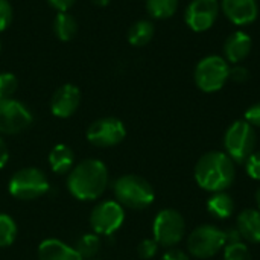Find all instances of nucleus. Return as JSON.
Masks as SVG:
<instances>
[{"label": "nucleus", "instance_id": "f257e3e1", "mask_svg": "<svg viewBox=\"0 0 260 260\" xmlns=\"http://www.w3.org/2000/svg\"><path fill=\"white\" fill-rule=\"evenodd\" d=\"M110 175L104 161L87 158L75 165L67 175V190L78 201H96L108 187Z\"/></svg>", "mask_w": 260, "mask_h": 260}, {"label": "nucleus", "instance_id": "f03ea898", "mask_svg": "<svg viewBox=\"0 0 260 260\" xmlns=\"http://www.w3.org/2000/svg\"><path fill=\"white\" fill-rule=\"evenodd\" d=\"M236 178V163L221 151L206 152L195 166L197 184L212 193L225 192Z\"/></svg>", "mask_w": 260, "mask_h": 260}, {"label": "nucleus", "instance_id": "7ed1b4c3", "mask_svg": "<svg viewBox=\"0 0 260 260\" xmlns=\"http://www.w3.org/2000/svg\"><path fill=\"white\" fill-rule=\"evenodd\" d=\"M113 193L122 207L131 210H145L155 198L152 186L143 177L134 174L119 177L113 184Z\"/></svg>", "mask_w": 260, "mask_h": 260}, {"label": "nucleus", "instance_id": "20e7f679", "mask_svg": "<svg viewBox=\"0 0 260 260\" xmlns=\"http://www.w3.org/2000/svg\"><path fill=\"white\" fill-rule=\"evenodd\" d=\"M256 129L245 120L233 122L224 136V146L227 155L238 165H245L250 155L256 151Z\"/></svg>", "mask_w": 260, "mask_h": 260}, {"label": "nucleus", "instance_id": "39448f33", "mask_svg": "<svg viewBox=\"0 0 260 260\" xmlns=\"http://www.w3.org/2000/svg\"><path fill=\"white\" fill-rule=\"evenodd\" d=\"M230 64L221 55H207L200 59L193 70V81L204 93L219 91L229 81Z\"/></svg>", "mask_w": 260, "mask_h": 260}, {"label": "nucleus", "instance_id": "423d86ee", "mask_svg": "<svg viewBox=\"0 0 260 260\" xmlns=\"http://www.w3.org/2000/svg\"><path fill=\"white\" fill-rule=\"evenodd\" d=\"M50 183L46 174L38 168H23L17 171L8 184L9 193L20 201H32L46 195Z\"/></svg>", "mask_w": 260, "mask_h": 260}, {"label": "nucleus", "instance_id": "0eeeda50", "mask_svg": "<svg viewBox=\"0 0 260 260\" xmlns=\"http://www.w3.org/2000/svg\"><path fill=\"white\" fill-rule=\"evenodd\" d=\"M224 245H227L225 230L213 224H204L197 227L187 239L189 253L198 259H209L216 256Z\"/></svg>", "mask_w": 260, "mask_h": 260}, {"label": "nucleus", "instance_id": "6e6552de", "mask_svg": "<svg viewBox=\"0 0 260 260\" xmlns=\"http://www.w3.org/2000/svg\"><path fill=\"white\" fill-rule=\"evenodd\" d=\"M152 233L154 239L160 247L172 248L181 239L186 233V222L180 212L174 209H163L157 213L154 224H152Z\"/></svg>", "mask_w": 260, "mask_h": 260}, {"label": "nucleus", "instance_id": "1a4fd4ad", "mask_svg": "<svg viewBox=\"0 0 260 260\" xmlns=\"http://www.w3.org/2000/svg\"><path fill=\"white\" fill-rule=\"evenodd\" d=\"M125 221V210L116 200L98 203L90 213V227L99 236H113Z\"/></svg>", "mask_w": 260, "mask_h": 260}, {"label": "nucleus", "instance_id": "9d476101", "mask_svg": "<svg viewBox=\"0 0 260 260\" xmlns=\"http://www.w3.org/2000/svg\"><path fill=\"white\" fill-rule=\"evenodd\" d=\"M34 122L30 110L17 99H0V136H14L27 129Z\"/></svg>", "mask_w": 260, "mask_h": 260}, {"label": "nucleus", "instance_id": "9b49d317", "mask_svg": "<svg viewBox=\"0 0 260 260\" xmlns=\"http://www.w3.org/2000/svg\"><path fill=\"white\" fill-rule=\"evenodd\" d=\"M126 128L117 117H102L94 120L87 129V140L96 148H111L123 142Z\"/></svg>", "mask_w": 260, "mask_h": 260}, {"label": "nucleus", "instance_id": "f8f14e48", "mask_svg": "<svg viewBox=\"0 0 260 260\" xmlns=\"http://www.w3.org/2000/svg\"><path fill=\"white\" fill-rule=\"evenodd\" d=\"M219 12V0H192L184 11V21L193 32H206L216 23Z\"/></svg>", "mask_w": 260, "mask_h": 260}, {"label": "nucleus", "instance_id": "ddd939ff", "mask_svg": "<svg viewBox=\"0 0 260 260\" xmlns=\"http://www.w3.org/2000/svg\"><path fill=\"white\" fill-rule=\"evenodd\" d=\"M221 12L235 26H247L257 20V0H221Z\"/></svg>", "mask_w": 260, "mask_h": 260}, {"label": "nucleus", "instance_id": "4468645a", "mask_svg": "<svg viewBox=\"0 0 260 260\" xmlns=\"http://www.w3.org/2000/svg\"><path fill=\"white\" fill-rule=\"evenodd\" d=\"M81 104V91L73 84L61 85L52 96L50 101V111L53 116L59 119H67L76 113Z\"/></svg>", "mask_w": 260, "mask_h": 260}, {"label": "nucleus", "instance_id": "2eb2a0df", "mask_svg": "<svg viewBox=\"0 0 260 260\" xmlns=\"http://www.w3.org/2000/svg\"><path fill=\"white\" fill-rule=\"evenodd\" d=\"M251 49H253L251 37L244 30H236L232 32L224 41L222 52L227 62L235 66V64H242V61H245L247 56L251 53Z\"/></svg>", "mask_w": 260, "mask_h": 260}, {"label": "nucleus", "instance_id": "dca6fc26", "mask_svg": "<svg viewBox=\"0 0 260 260\" xmlns=\"http://www.w3.org/2000/svg\"><path fill=\"white\" fill-rule=\"evenodd\" d=\"M38 260H84L79 253L59 239H44L38 247Z\"/></svg>", "mask_w": 260, "mask_h": 260}, {"label": "nucleus", "instance_id": "f3484780", "mask_svg": "<svg viewBox=\"0 0 260 260\" xmlns=\"http://www.w3.org/2000/svg\"><path fill=\"white\" fill-rule=\"evenodd\" d=\"M242 241L260 244V210L259 209H245L238 216L236 225Z\"/></svg>", "mask_w": 260, "mask_h": 260}, {"label": "nucleus", "instance_id": "a211bd4d", "mask_svg": "<svg viewBox=\"0 0 260 260\" xmlns=\"http://www.w3.org/2000/svg\"><path fill=\"white\" fill-rule=\"evenodd\" d=\"M49 165L56 175H69L75 166V154L67 145H56L49 154Z\"/></svg>", "mask_w": 260, "mask_h": 260}, {"label": "nucleus", "instance_id": "6ab92c4d", "mask_svg": "<svg viewBox=\"0 0 260 260\" xmlns=\"http://www.w3.org/2000/svg\"><path fill=\"white\" fill-rule=\"evenodd\" d=\"M207 210L216 219H227L235 212V201L227 192H216L209 198Z\"/></svg>", "mask_w": 260, "mask_h": 260}, {"label": "nucleus", "instance_id": "aec40b11", "mask_svg": "<svg viewBox=\"0 0 260 260\" xmlns=\"http://www.w3.org/2000/svg\"><path fill=\"white\" fill-rule=\"evenodd\" d=\"M155 34V26L151 20H139L128 30V41L134 47L146 46Z\"/></svg>", "mask_w": 260, "mask_h": 260}, {"label": "nucleus", "instance_id": "412c9836", "mask_svg": "<svg viewBox=\"0 0 260 260\" xmlns=\"http://www.w3.org/2000/svg\"><path fill=\"white\" fill-rule=\"evenodd\" d=\"M53 30L58 40L70 41L78 32V23L69 12H58L53 21Z\"/></svg>", "mask_w": 260, "mask_h": 260}, {"label": "nucleus", "instance_id": "4be33fe9", "mask_svg": "<svg viewBox=\"0 0 260 260\" xmlns=\"http://www.w3.org/2000/svg\"><path fill=\"white\" fill-rule=\"evenodd\" d=\"M180 0H146V11L155 20L171 18L178 9Z\"/></svg>", "mask_w": 260, "mask_h": 260}, {"label": "nucleus", "instance_id": "5701e85b", "mask_svg": "<svg viewBox=\"0 0 260 260\" xmlns=\"http://www.w3.org/2000/svg\"><path fill=\"white\" fill-rule=\"evenodd\" d=\"M73 248L79 253V256L84 260L94 259L98 256L99 250H101V238L96 233L82 235L76 241V245Z\"/></svg>", "mask_w": 260, "mask_h": 260}, {"label": "nucleus", "instance_id": "b1692460", "mask_svg": "<svg viewBox=\"0 0 260 260\" xmlns=\"http://www.w3.org/2000/svg\"><path fill=\"white\" fill-rule=\"evenodd\" d=\"M17 224L12 216L6 213H0V248L11 247L17 238Z\"/></svg>", "mask_w": 260, "mask_h": 260}, {"label": "nucleus", "instance_id": "393cba45", "mask_svg": "<svg viewBox=\"0 0 260 260\" xmlns=\"http://www.w3.org/2000/svg\"><path fill=\"white\" fill-rule=\"evenodd\" d=\"M224 260H251V253L242 241L227 244L224 248Z\"/></svg>", "mask_w": 260, "mask_h": 260}, {"label": "nucleus", "instance_id": "a878e982", "mask_svg": "<svg viewBox=\"0 0 260 260\" xmlns=\"http://www.w3.org/2000/svg\"><path fill=\"white\" fill-rule=\"evenodd\" d=\"M18 81L12 73H0V99H9L17 91Z\"/></svg>", "mask_w": 260, "mask_h": 260}, {"label": "nucleus", "instance_id": "bb28decb", "mask_svg": "<svg viewBox=\"0 0 260 260\" xmlns=\"http://www.w3.org/2000/svg\"><path fill=\"white\" fill-rule=\"evenodd\" d=\"M158 244L155 242V239H143L139 247H137V254L139 257L143 260H149L155 257L157 251H158Z\"/></svg>", "mask_w": 260, "mask_h": 260}, {"label": "nucleus", "instance_id": "cd10ccee", "mask_svg": "<svg viewBox=\"0 0 260 260\" xmlns=\"http://www.w3.org/2000/svg\"><path fill=\"white\" fill-rule=\"evenodd\" d=\"M229 79L236 82V84H244V82H247L250 79V70L245 66H242V64L230 66Z\"/></svg>", "mask_w": 260, "mask_h": 260}, {"label": "nucleus", "instance_id": "c85d7f7f", "mask_svg": "<svg viewBox=\"0 0 260 260\" xmlns=\"http://www.w3.org/2000/svg\"><path fill=\"white\" fill-rule=\"evenodd\" d=\"M245 169L253 180L260 181V151H254L250 155V158L245 161Z\"/></svg>", "mask_w": 260, "mask_h": 260}, {"label": "nucleus", "instance_id": "c756f323", "mask_svg": "<svg viewBox=\"0 0 260 260\" xmlns=\"http://www.w3.org/2000/svg\"><path fill=\"white\" fill-rule=\"evenodd\" d=\"M12 21V6L8 0H0V32L8 29Z\"/></svg>", "mask_w": 260, "mask_h": 260}, {"label": "nucleus", "instance_id": "7c9ffc66", "mask_svg": "<svg viewBox=\"0 0 260 260\" xmlns=\"http://www.w3.org/2000/svg\"><path fill=\"white\" fill-rule=\"evenodd\" d=\"M244 120L248 122L253 128H260V102L251 105L244 116Z\"/></svg>", "mask_w": 260, "mask_h": 260}, {"label": "nucleus", "instance_id": "2f4dec72", "mask_svg": "<svg viewBox=\"0 0 260 260\" xmlns=\"http://www.w3.org/2000/svg\"><path fill=\"white\" fill-rule=\"evenodd\" d=\"M161 260H190V257L183 251V250H178V248H169Z\"/></svg>", "mask_w": 260, "mask_h": 260}, {"label": "nucleus", "instance_id": "473e14b6", "mask_svg": "<svg viewBox=\"0 0 260 260\" xmlns=\"http://www.w3.org/2000/svg\"><path fill=\"white\" fill-rule=\"evenodd\" d=\"M49 2V5L53 8V9H56L58 12H67L72 6H73V3L76 2V0H47Z\"/></svg>", "mask_w": 260, "mask_h": 260}, {"label": "nucleus", "instance_id": "72a5a7b5", "mask_svg": "<svg viewBox=\"0 0 260 260\" xmlns=\"http://www.w3.org/2000/svg\"><path fill=\"white\" fill-rule=\"evenodd\" d=\"M8 160H9V151H8V146H6L5 140L0 136V169H3L6 166Z\"/></svg>", "mask_w": 260, "mask_h": 260}, {"label": "nucleus", "instance_id": "f704fd0d", "mask_svg": "<svg viewBox=\"0 0 260 260\" xmlns=\"http://www.w3.org/2000/svg\"><path fill=\"white\" fill-rule=\"evenodd\" d=\"M225 238H227V244H235V242H241L242 238L238 232V229H230L225 232Z\"/></svg>", "mask_w": 260, "mask_h": 260}, {"label": "nucleus", "instance_id": "c9c22d12", "mask_svg": "<svg viewBox=\"0 0 260 260\" xmlns=\"http://www.w3.org/2000/svg\"><path fill=\"white\" fill-rule=\"evenodd\" d=\"M93 2V5H96V6H107L111 0H91Z\"/></svg>", "mask_w": 260, "mask_h": 260}, {"label": "nucleus", "instance_id": "e433bc0d", "mask_svg": "<svg viewBox=\"0 0 260 260\" xmlns=\"http://www.w3.org/2000/svg\"><path fill=\"white\" fill-rule=\"evenodd\" d=\"M256 203H257V207H259L260 210V187L257 189V192H256Z\"/></svg>", "mask_w": 260, "mask_h": 260}, {"label": "nucleus", "instance_id": "4c0bfd02", "mask_svg": "<svg viewBox=\"0 0 260 260\" xmlns=\"http://www.w3.org/2000/svg\"><path fill=\"white\" fill-rule=\"evenodd\" d=\"M0 52H2V43H0Z\"/></svg>", "mask_w": 260, "mask_h": 260}, {"label": "nucleus", "instance_id": "58836bf2", "mask_svg": "<svg viewBox=\"0 0 260 260\" xmlns=\"http://www.w3.org/2000/svg\"><path fill=\"white\" fill-rule=\"evenodd\" d=\"M91 260H93V259H91Z\"/></svg>", "mask_w": 260, "mask_h": 260}]
</instances>
